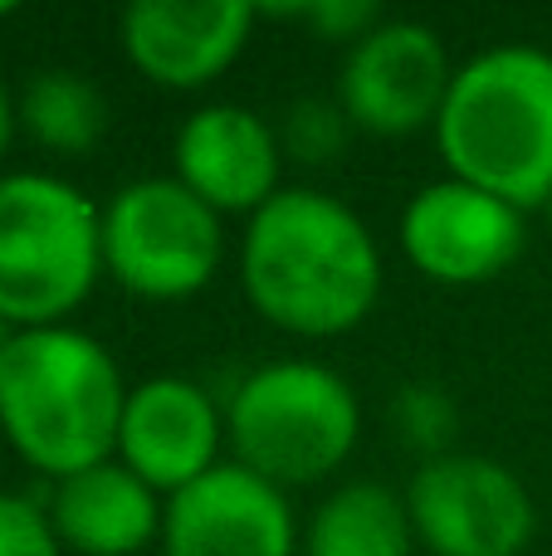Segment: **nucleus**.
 Listing matches in <instances>:
<instances>
[{
	"mask_svg": "<svg viewBox=\"0 0 552 556\" xmlns=\"http://www.w3.org/2000/svg\"><path fill=\"white\" fill-rule=\"evenodd\" d=\"M240 288L269 327L289 337H342L381 298V250L348 201L313 186H284L244 220Z\"/></svg>",
	"mask_w": 552,
	"mask_h": 556,
	"instance_id": "f257e3e1",
	"label": "nucleus"
},
{
	"mask_svg": "<svg viewBox=\"0 0 552 556\" xmlns=\"http://www.w3.org/2000/svg\"><path fill=\"white\" fill-rule=\"evenodd\" d=\"M133 386L93 332L29 327L0 352V434L49 483L117 454V425Z\"/></svg>",
	"mask_w": 552,
	"mask_h": 556,
	"instance_id": "f03ea898",
	"label": "nucleus"
},
{
	"mask_svg": "<svg viewBox=\"0 0 552 556\" xmlns=\"http://www.w3.org/2000/svg\"><path fill=\"white\" fill-rule=\"evenodd\" d=\"M446 176L524 215L552 201V54L538 45L479 49L455 68L436 123Z\"/></svg>",
	"mask_w": 552,
	"mask_h": 556,
	"instance_id": "7ed1b4c3",
	"label": "nucleus"
},
{
	"mask_svg": "<svg viewBox=\"0 0 552 556\" xmlns=\"http://www.w3.org/2000/svg\"><path fill=\"white\" fill-rule=\"evenodd\" d=\"M103 278V215L54 172L0 176V317L64 327Z\"/></svg>",
	"mask_w": 552,
	"mask_h": 556,
	"instance_id": "20e7f679",
	"label": "nucleus"
},
{
	"mask_svg": "<svg viewBox=\"0 0 552 556\" xmlns=\"http://www.w3.org/2000/svg\"><path fill=\"white\" fill-rule=\"evenodd\" d=\"M362 440V405L342 371L323 362H269L240 376L225 401L230 459L274 489H309L352 459Z\"/></svg>",
	"mask_w": 552,
	"mask_h": 556,
	"instance_id": "39448f33",
	"label": "nucleus"
},
{
	"mask_svg": "<svg viewBox=\"0 0 552 556\" xmlns=\"http://www.w3.org/2000/svg\"><path fill=\"white\" fill-rule=\"evenodd\" d=\"M103 274L133 298L181 303L225 264V220L176 176H137L103 205Z\"/></svg>",
	"mask_w": 552,
	"mask_h": 556,
	"instance_id": "423d86ee",
	"label": "nucleus"
},
{
	"mask_svg": "<svg viewBox=\"0 0 552 556\" xmlns=\"http://www.w3.org/2000/svg\"><path fill=\"white\" fill-rule=\"evenodd\" d=\"M416 542L430 556H524L538 532V503L509 464L489 454H440L406 483Z\"/></svg>",
	"mask_w": 552,
	"mask_h": 556,
	"instance_id": "0eeeda50",
	"label": "nucleus"
},
{
	"mask_svg": "<svg viewBox=\"0 0 552 556\" xmlns=\"http://www.w3.org/2000/svg\"><path fill=\"white\" fill-rule=\"evenodd\" d=\"M455 68L460 64H450L446 39L430 25L387 15L352 49H342L333 98L367 137H416L426 127L436 132Z\"/></svg>",
	"mask_w": 552,
	"mask_h": 556,
	"instance_id": "6e6552de",
	"label": "nucleus"
},
{
	"mask_svg": "<svg viewBox=\"0 0 552 556\" xmlns=\"http://www.w3.org/2000/svg\"><path fill=\"white\" fill-rule=\"evenodd\" d=\"M528 244V215L469 181L440 176L421 186L401 211V254L430 283L475 288L494 283Z\"/></svg>",
	"mask_w": 552,
	"mask_h": 556,
	"instance_id": "1a4fd4ad",
	"label": "nucleus"
},
{
	"mask_svg": "<svg viewBox=\"0 0 552 556\" xmlns=\"http://www.w3.org/2000/svg\"><path fill=\"white\" fill-rule=\"evenodd\" d=\"M156 547L162 556H299L303 532L289 493L225 459L166 498Z\"/></svg>",
	"mask_w": 552,
	"mask_h": 556,
	"instance_id": "9d476101",
	"label": "nucleus"
},
{
	"mask_svg": "<svg viewBox=\"0 0 552 556\" xmlns=\"http://www.w3.org/2000/svg\"><path fill=\"white\" fill-rule=\"evenodd\" d=\"M225 405L191 376H147L127 391L117 425V464L162 498L191 489L225 464Z\"/></svg>",
	"mask_w": 552,
	"mask_h": 556,
	"instance_id": "9b49d317",
	"label": "nucleus"
},
{
	"mask_svg": "<svg viewBox=\"0 0 552 556\" xmlns=\"http://www.w3.org/2000/svg\"><path fill=\"white\" fill-rule=\"evenodd\" d=\"M250 0H133L117 20L123 54L147 84L196 93L211 88L254 35Z\"/></svg>",
	"mask_w": 552,
	"mask_h": 556,
	"instance_id": "f8f14e48",
	"label": "nucleus"
},
{
	"mask_svg": "<svg viewBox=\"0 0 552 556\" xmlns=\"http://www.w3.org/2000/svg\"><path fill=\"white\" fill-rule=\"evenodd\" d=\"M172 176L215 215H244L284 191V147L264 113L244 103H201L172 142Z\"/></svg>",
	"mask_w": 552,
	"mask_h": 556,
	"instance_id": "ddd939ff",
	"label": "nucleus"
},
{
	"mask_svg": "<svg viewBox=\"0 0 552 556\" xmlns=\"http://www.w3.org/2000/svg\"><path fill=\"white\" fill-rule=\"evenodd\" d=\"M45 508L59 547L78 556H137L162 542L166 498L117 459L49 483Z\"/></svg>",
	"mask_w": 552,
	"mask_h": 556,
	"instance_id": "4468645a",
	"label": "nucleus"
},
{
	"mask_svg": "<svg viewBox=\"0 0 552 556\" xmlns=\"http://www.w3.org/2000/svg\"><path fill=\"white\" fill-rule=\"evenodd\" d=\"M416 547L406 493L377 479L333 489L303 528V556H411Z\"/></svg>",
	"mask_w": 552,
	"mask_h": 556,
	"instance_id": "2eb2a0df",
	"label": "nucleus"
},
{
	"mask_svg": "<svg viewBox=\"0 0 552 556\" xmlns=\"http://www.w3.org/2000/svg\"><path fill=\"white\" fill-rule=\"evenodd\" d=\"M20 132L59 156H84L108 132V98L84 68H39L15 98Z\"/></svg>",
	"mask_w": 552,
	"mask_h": 556,
	"instance_id": "dca6fc26",
	"label": "nucleus"
},
{
	"mask_svg": "<svg viewBox=\"0 0 552 556\" xmlns=\"http://www.w3.org/2000/svg\"><path fill=\"white\" fill-rule=\"evenodd\" d=\"M274 132H279L284 156H293V162H303V166H333L348 152L357 127L342 113L338 98H293L279 113Z\"/></svg>",
	"mask_w": 552,
	"mask_h": 556,
	"instance_id": "f3484780",
	"label": "nucleus"
},
{
	"mask_svg": "<svg viewBox=\"0 0 552 556\" xmlns=\"http://www.w3.org/2000/svg\"><path fill=\"white\" fill-rule=\"evenodd\" d=\"M391 425L397 434L426 459L455 454V430H460V405L440 381H406L391 401Z\"/></svg>",
	"mask_w": 552,
	"mask_h": 556,
	"instance_id": "a211bd4d",
	"label": "nucleus"
},
{
	"mask_svg": "<svg viewBox=\"0 0 552 556\" xmlns=\"http://www.w3.org/2000/svg\"><path fill=\"white\" fill-rule=\"evenodd\" d=\"M0 556H64L45 503L0 493Z\"/></svg>",
	"mask_w": 552,
	"mask_h": 556,
	"instance_id": "6ab92c4d",
	"label": "nucleus"
},
{
	"mask_svg": "<svg viewBox=\"0 0 552 556\" xmlns=\"http://www.w3.org/2000/svg\"><path fill=\"white\" fill-rule=\"evenodd\" d=\"M284 15L303 20L318 39L342 45V49H352L367 29H377L381 20H387L381 5H372V0H313V5H293V10H284Z\"/></svg>",
	"mask_w": 552,
	"mask_h": 556,
	"instance_id": "aec40b11",
	"label": "nucleus"
},
{
	"mask_svg": "<svg viewBox=\"0 0 552 556\" xmlns=\"http://www.w3.org/2000/svg\"><path fill=\"white\" fill-rule=\"evenodd\" d=\"M20 132V117H15V98H10V88L0 84V156L10 152V137Z\"/></svg>",
	"mask_w": 552,
	"mask_h": 556,
	"instance_id": "412c9836",
	"label": "nucleus"
},
{
	"mask_svg": "<svg viewBox=\"0 0 552 556\" xmlns=\"http://www.w3.org/2000/svg\"><path fill=\"white\" fill-rule=\"evenodd\" d=\"M10 337H15V327H10L5 317H0V352H5V346H10Z\"/></svg>",
	"mask_w": 552,
	"mask_h": 556,
	"instance_id": "4be33fe9",
	"label": "nucleus"
},
{
	"mask_svg": "<svg viewBox=\"0 0 552 556\" xmlns=\"http://www.w3.org/2000/svg\"><path fill=\"white\" fill-rule=\"evenodd\" d=\"M5 15H15V5H10V0H0V20H5Z\"/></svg>",
	"mask_w": 552,
	"mask_h": 556,
	"instance_id": "5701e85b",
	"label": "nucleus"
},
{
	"mask_svg": "<svg viewBox=\"0 0 552 556\" xmlns=\"http://www.w3.org/2000/svg\"><path fill=\"white\" fill-rule=\"evenodd\" d=\"M543 211H548V220H552V201H548V205H543Z\"/></svg>",
	"mask_w": 552,
	"mask_h": 556,
	"instance_id": "b1692460",
	"label": "nucleus"
}]
</instances>
